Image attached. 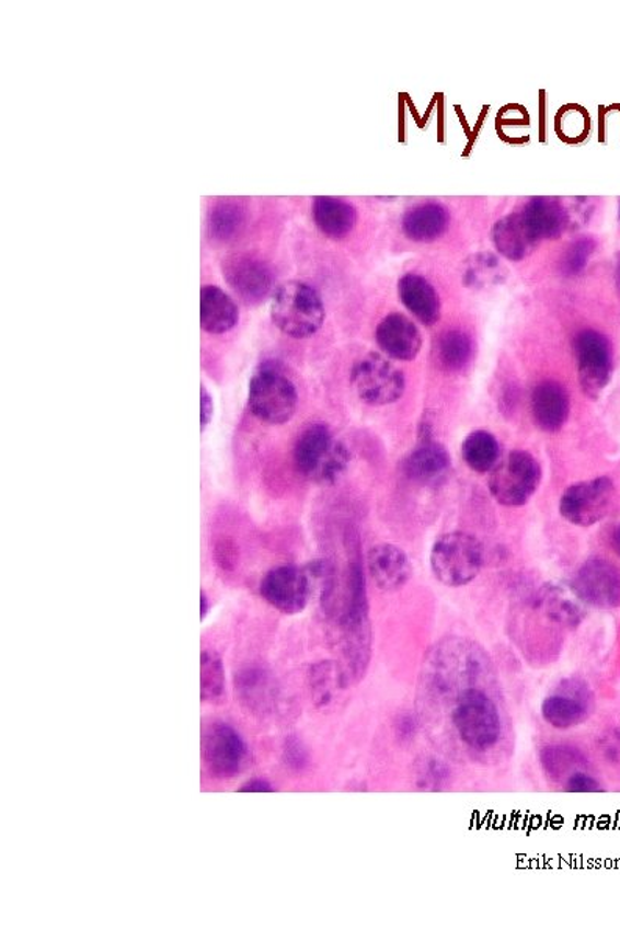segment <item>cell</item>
<instances>
[{
	"mask_svg": "<svg viewBox=\"0 0 620 930\" xmlns=\"http://www.w3.org/2000/svg\"><path fill=\"white\" fill-rule=\"evenodd\" d=\"M351 463V452L324 424H313L297 438L295 464L308 481L333 485L343 478Z\"/></svg>",
	"mask_w": 620,
	"mask_h": 930,
	"instance_id": "cell-1",
	"label": "cell"
},
{
	"mask_svg": "<svg viewBox=\"0 0 620 930\" xmlns=\"http://www.w3.org/2000/svg\"><path fill=\"white\" fill-rule=\"evenodd\" d=\"M458 738L469 749L486 753L502 737V717L493 698L480 688H466L450 713Z\"/></svg>",
	"mask_w": 620,
	"mask_h": 930,
	"instance_id": "cell-2",
	"label": "cell"
},
{
	"mask_svg": "<svg viewBox=\"0 0 620 930\" xmlns=\"http://www.w3.org/2000/svg\"><path fill=\"white\" fill-rule=\"evenodd\" d=\"M274 324L291 338H310L325 321L324 302L310 285L291 280L275 289L271 299Z\"/></svg>",
	"mask_w": 620,
	"mask_h": 930,
	"instance_id": "cell-3",
	"label": "cell"
},
{
	"mask_svg": "<svg viewBox=\"0 0 620 930\" xmlns=\"http://www.w3.org/2000/svg\"><path fill=\"white\" fill-rule=\"evenodd\" d=\"M248 402L253 416L263 423L282 426L295 416L299 393L278 366L266 364L252 376Z\"/></svg>",
	"mask_w": 620,
	"mask_h": 930,
	"instance_id": "cell-4",
	"label": "cell"
},
{
	"mask_svg": "<svg viewBox=\"0 0 620 930\" xmlns=\"http://www.w3.org/2000/svg\"><path fill=\"white\" fill-rule=\"evenodd\" d=\"M430 563L433 574L446 587H464L482 571L483 546L469 533H446L433 544Z\"/></svg>",
	"mask_w": 620,
	"mask_h": 930,
	"instance_id": "cell-5",
	"label": "cell"
},
{
	"mask_svg": "<svg viewBox=\"0 0 620 930\" xmlns=\"http://www.w3.org/2000/svg\"><path fill=\"white\" fill-rule=\"evenodd\" d=\"M542 470L527 450H513L490 472V492L505 507H520L538 492Z\"/></svg>",
	"mask_w": 620,
	"mask_h": 930,
	"instance_id": "cell-6",
	"label": "cell"
},
{
	"mask_svg": "<svg viewBox=\"0 0 620 930\" xmlns=\"http://www.w3.org/2000/svg\"><path fill=\"white\" fill-rule=\"evenodd\" d=\"M355 393L369 405H389L405 391V376L388 358L369 354L359 358L351 372Z\"/></svg>",
	"mask_w": 620,
	"mask_h": 930,
	"instance_id": "cell-7",
	"label": "cell"
},
{
	"mask_svg": "<svg viewBox=\"0 0 620 930\" xmlns=\"http://www.w3.org/2000/svg\"><path fill=\"white\" fill-rule=\"evenodd\" d=\"M615 496V483L610 478L575 483L561 497L560 514L571 525L594 526L610 514Z\"/></svg>",
	"mask_w": 620,
	"mask_h": 930,
	"instance_id": "cell-8",
	"label": "cell"
},
{
	"mask_svg": "<svg viewBox=\"0 0 620 930\" xmlns=\"http://www.w3.org/2000/svg\"><path fill=\"white\" fill-rule=\"evenodd\" d=\"M260 593L274 609L286 615L302 613L315 593L307 565L274 567L264 576Z\"/></svg>",
	"mask_w": 620,
	"mask_h": 930,
	"instance_id": "cell-9",
	"label": "cell"
},
{
	"mask_svg": "<svg viewBox=\"0 0 620 930\" xmlns=\"http://www.w3.org/2000/svg\"><path fill=\"white\" fill-rule=\"evenodd\" d=\"M575 357H577L578 380L583 393L590 399H597L611 382L612 353L607 336L600 332L582 331L574 340Z\"/></svg>",
	"mask_w": 620,
	"mask_h": 930,
	"instance_id": "cell-10",
	"label": "cell"
},
{
	"mask_svg": "<svg viewBox=\"0 0 620 930\" xmlns=\"http://www.w3.org/2000/svg\"><path fill=\"white\" fill-rule=\"evenodd\" d=\"M572 588L583 604L615 609L620 606V570L608 560L593 556L579 567Z\"/></svg>",
	"mask_w": 620,
	"mask_h": 930,
	"instance_id": "cell-11",
	"label": "cell"
},
{
	"mask_svg": "<svg viewBox=\"0 0 620 930\" xmlns=\"http://www.w3.org/2000/svg\"><path fill=\"white\" fill-rule=\"evenodd\" d=\"M593 710V694L579 680L560 684L553 693L542 701L541 713L547 724L566 731L588 720Z\"/></svg>",
	"mask_w": 620,
	"mask_h": 930,
	"instance_id": "cell-12",
	"label": "cell"
},
{
	"mask_svg": "<svg viewBox=\"0 0 620 930\" xmlns=\"http://www.w3.org/2000/svg\"><path fill=\"white\" fill-rule=\"evenodd\" d=\"M204 757L208 767L221 778H232L242 770L248 749L244 739L232 726L226 723H213L205 728Z\"/></svg>",
	"mask_w": 620,
	"mask_h": 930,
	"instance_id": "cell-13",
	"label": "cell"
},
{
	"mask_svg": "<svg viewBox=\"0 0 620 930\" xmlns=\"http://www.w3.org/2000/svg\"><path fill=\"white\" fill-rule=\"evenodd\" d=\"M227 284L242 300L259 303L273 292L274 274L262 260L233 257L223 266Z\"/></svg>",
	"mask_w": 620,
	"mask_h": 930,
	"instance_id": "cell-14",
	"label": "cell"
},
{
	"mask_svg": "<svg viewBox=\"0 0 620 930\" xmlns=\"http://www.w3.org/2000/svg\"><path fill=\"white\" fill-rule=\"evenodd\" d=\"M452 460L449 452L433 439H422L413 452L403 461L402 470L406 479L420 485L436 486L446 481Z\"/></svg>",
	"mask_w": 620,
	"mask_h": 930,
	"instance_id": "cell-15",
	"label": "cell"
},
{
	"mask_svg": "<svg viewBox=\"0 0 620 930\" xmlns=\"http://www.w3.org/2000/svg\"><path fill=\"white\" fill-rule=\"evenodd\" d=\"M377 343L388 357L394 360H414L422 346L421 333L414 322L400 313L388 314L376 332Z\"/></svg>",
	"mask_w": 620,
	"mask_h": 930,
	"instance_id": "cell-16",
	"label": "cell"
},
{
	"mask_svg": "<svg viewBox=\"0 0 620 930\" xmlns=\"http://www.w3.org/2000/svg\"><path fill=\"white\" fill-rule=\"evenodd\" d=\"M370 577L383 592H395L410 581L413 574L409 555L398 546L383 543L374 546L368 555Z\"/></svg>",
	"mask_w": 620,
	"mask_h": 930,
	"instance_id": "cell-17",
	"label": "cell"
},
{
	"mask_svg": "<svg viewBox=\"0 0 620 930\" xmlns=\"http://www.w3.org/2000/svg\"><path fill=\"white\" fill-rule=\"evenodd\" d=\"M571 401L566 388L555 380H542L531 391V415L544 432H558L566 424Z\"/></svg>",
	"mask_w": 620,
	"mask_h": 930,
	"instance_id": "cell-18",
	"label": "cell"
},
{
	"mask_svg": "<svg viewBox=\"0 0 620 930\" xmlns=\"http://www.w3.org/2000/svg\"><path fill=\"white\" fill-rule=\"evenodd\" d=\"M240 309L234 300L215 285H207L200 291V325L205 332L222 335L237 328Z\"/></svg>",
	"mask_w": 620,
	"mask_h": 930,
	"instance_id": "cell-19",
	"label": "cell"
},
{
	"mask_svg": "<svg viewBox=\"0 0 620 930\" xmlns=\"http://www.w3.org/2000/svg\"><path fill=\"white\" fill-rule=\"evenodd\" d=\"M520 218H523L528 233L537 243L546 240V238L552 240V238L560 237L567 227V214L563 205L553 199H546V197L531 200L524 208Z\"/></svg>",
	"mask_w": 620,
	"mask_h": 930,
	"instance_id": "cell-20",
	"label": "cell"
},
{
	"mask_svg": "<svg viewBox=\"0 0 620 930\" xmlns=\"http://www.w3.org/2000/svg\"><path fill=\"white\" fill-rule=\"evenodd\" d=\"M399 292L403 306L422 324L433 325L438 322L439 314H441L438 292L424 277L416 276V274H409V276L403 277L399 284Z\"/></svg>",
	"mask_w": 620,
	"mask_h": 930,
	"instance_id": "cell-21",
	"label": "cell"
},
{
	"mask_svg": "<svg viewBox=\"0 0 620 930\" xmlns=\"http://www.w3.org/2000/svg\"><path fill=\"white\" fill-rule=\"evenodd\" d=\"M237 690L241 702L255 715L269 713L274 705L275 687L271 674L263 668L249 666L238 673Z\"/></svg>",
	"mask_w": 620,
	"mask_h": 930,
	"instance_id": "cell-22",
	"label": "cell"
},
{
	"mask_svg": "<svg viewBox=\"0 0 620 930\" xmlns=\"http://www.w3.org/2000/svg\"><path fill=\"white\" fill-rule=\"evenodd\" d=\"M313 218L315 226L325 236L343 238L354 229L355 222H357V211L344 200L321 196L314 199Z\"/></svg>",
	"mask_w": 620,
	"mask_h": 930,
	"instance_id": "cell-23",
	"label": "cell"
},
{
	"mask_svg": "<svg viewBox=\"0 0 620 930\" xmlns=\"http://www.w3.org/2000/svg\"><path fill=\"white\" fill-rule=\"evenodd\" d=\"M449 225V214L438 204H425L406 214L403 218V230L410 240L416 243H428L446 232Z\"/></svg>",
	"mask_w": 620,
	"mask_h": 930,
	"instance_id": "cell-24",
	"label": "cell"
},
{
	"mask_svg": "<svg viewBox=\"0 0 620 930\" xmlns=\"http://www.w3.org/2000/svg\"><path fill=\"white\" fill-rule=\"evenodd\" d=\"M582 604L572 587L550 585L541 593V607L547 618L566 628H575L585 617Z\"/></svg>",
	"mask_w": 620,
	"mask_h": 930,
	"instance_id": "cell-25",
	"label": "cell"
},
{
	"mask_svg": "<svg viewBox=\"0 0 620 930\" xmlns=\"http://www.w3.org/2000/svg\"><path fill=\"white\" fill-rule=\"evenodd\" d=\"M494 244L504 257L509 260H523L530 254L537 241L530 237L523 218L519 215L506 216L497 222L493 232Z\"/></svg>",
	"mask_w": 620,
	"mask_h": 930,
	"instance_id": "cell-26",
	"label": "cell"
},
{
	"mask_svg": "<svg viewBox=\"0 0 620 930\" xmlns=\"http://www.w3.org/2000/svg\"><path fill=\"white\" fill-rule=\"evenodd\" d=\"M473 344L471 336L463 331H447L435 344V357L438 365L449 372H458L471 364Z\"/></svg>",
	"mask_w": 620,
	"mask_h": 930,
	"instance_id": "cell-27",
	"label": "cell"
},
{
	"mask_svg": "<svg viewBox=\"0 0 620 930\" xmlns=\"http://www.w3.org/2000/svg\"><path fill=\"white\" fill-rule=\"evenodd\" d=\"M466 464L472 471L484 474L494 470L501 460V446L497 438L486 430H475L469 434L461 448Z\"/></svg>",
	"mask_w": 620,
	"mask_h": 930,
	"instance_id": "cell-28",
	"label": "cell"
},
{
	"mask_svg": "<svg viewBox=\"0 0 620 930\" xmlns=\"http://www.w3.org/2000/svg\"><path fill=\"white\" fill-rule=\"evenodd\" d=\"M344 679H346V676L341 671L340 666L333 664V662H321V664L313 665L310 673V685L315 705H329L337 691L346 687Z\"/></svg>",
	"mask_w": 620,
	"mask_h": 930,
	"instance_id": "cell-29",
	"label": "cell"
},
{
	"mask_svg": "<svg viewBox=\"0 0 620 930\" xmlns=\"http://www.w3.org/2000/svg\"><path fill=\"white\" fill-rule=\"evenodd\" d=\"M226 691V674L222 658L213 651L200 655V696L202 701H218Z\"/></svg>",
	"mask_w": 620,
	"mask_h": 930,
	"instance_id": "cell-30",
	"label": "cell"
},
{
	"mask_svg": "<svg viewBox=\"0 0 620 930\" xmlns=\"http://www.w3.org/2000/svg\"><path fill=\"white\" fill-rule=\"evenodd\" d=\"M244 211L240 205L232 203H219L213 207L208 216V229L213 238L223 241L237 236L244 222Z\"/></svg>",
	"mask_w": 620,
	"mask_h": 930,
	"instance_id": "cell-31",
	"label": "cell"
},
{
	"mask_svg": "<svg viewBox=\"0 0 620 930\" xmlns=\"http://www.w3.org/2000/svg\"><path fill=\"white\" fill-rule=\"evenodd\" d=\"M579 754L566 746H547L541 753V763L547 776L552 779L561 778L578 765Z\"/></svg>",
	"mask_w": 620,
	"mask_h": 930,
	"instance_id": "cell-32",
	"label": "cell"
},
{
	"mask_svg": "<svg viewBox=\"0 0 620 930\" xmlns=\"http://www.w3.org/2000/svg\"><path fill=\"white\" fill-rule=\"evenodd\" d=\"M594 252V241L589 240V238H583V240L575 241L569 251L566 252V257L563 260V271L566 274H578L579 271H583V267L586 266L590 255Z\"/></svg>",
	"mask_w": 620,
	"mask_h": 930,
	"instance_id": "cell-33",
	"label": "cell"
},
{
	"mask_svg": "<svg viewBox=\"0 0 620 930\" xmlns=\"http://www.w3.org/2000/svg\"><path fill=\"white\" fill-rule=\"evenodd\" d=\"M449 779V770L439 760H425L422 765L420 782L422 789L438 790L441 783Z\"/></svg>",
	"mask_w": 620,
	"mask_h": 930,
	"instance_id": "cell-34",
	"label": "cell"
},
{
	"mask_svg": "<svg viewBox=\"0 0 620 930\" xmlns=\"http://www.w3.org/2000/svg\"><path fill=\"white\" fill-rule=\"evenodd\" d=\"M285 759L286 763L292 770H303L308 765V750L303 743L297 737H289L285 742Z\"/></svg>",
	"mask_w": 620,
	"mask_h": 930,
	"instance_id": "cell-35",
	"label": "cell"
},
{
	"mask_svg": "<svg viewBox=\"0 0 620 930\" xmlns=\"http://www.w3.org/2000/svg\"><path fill=\"white\" fill-rule=\"evenodd\" d=\"M564 789L571 793H596L600 792L601 787L588 772L577 771L569 776Z\"/></svg>",
	"mask_w": 620,
	"mask_h": 930,
	"instance_id": "cell-36",
	"label": "cell"
},
{
	"mask_svg": "<svg viewBox=\"0 0 620 930\" xmlns=\"http://www.w3.org/2000/svg\"><path fill=\"white\" fill-rule=\"evenodd\" d=\"M213 415H215V402H213V398L210 391L207 390V387L202 383L200 387V427L202 430H205V427L211 423Z\"/></svg>",
	"mask_w": 620,
	"mask_h": 930,
	"instance_id": "cell-37",
	"label": "cell"
},
{
	"mask_svg": "<svg viewBox=\"0 0 620 930\" xmlns=\"http://www.w3.org/2000/svg\"><path fill=\"white\" fill-rule=\"evenodd\" d=\"M240 792L267 793L274 792V789L269 782L263 781V779H253V781L245 783V785H242Z\"/></svg>",
	"mask_w": 620,
	"mask_h": 930,
	"instance_id": "cell-38",
	"label": "cell"
},
{
	"mask_svg": "<svg viewBox=\"0 0 620 930\" xmlns=\"http://www.w3.org/2000/svg\"><path fill=\"white\" fill-rule=\"evenodd\" d=\"M208 611H210V602H208L207 595L204 592L200 593V620L204 621L207 618Z\"/></svg>",
	"mask_w": 620,
	"mask_h": 930,
	"instance_id": "cell-39",
	"label": "cell"
},
{
	"mask_svg": "<svg viewBox=\"0 0 620 930\" xmlns=\"http://www.w3.org/2000/svg\"><path fill=\"white\" fill-rule=\"evenodd\" d=\"M611 543L612 548H615L616 554L620 556V525L616 527L615 532H612Z\"/></svg>",
	"mask_w": 620,
	"mask_h": 930,
	"instance_id": "cell-40",
	"label": "cell"
},
{
	"mask_svg": "<svg viewBox=\"0 0 620 930\" xmlns=\"http://www.w3.org/2000/svg\"><path fill=\"white\" fill-rule=\"evenodd\" d=\"M616 284H618V288H619V291H620V259H619V263H618V271H616Z\"/></svg>",
	"mask_w": 620,
	"mask_h": 930,
	"instance_id": "cell-41",
	"label": "cell"
}]
</instances>
